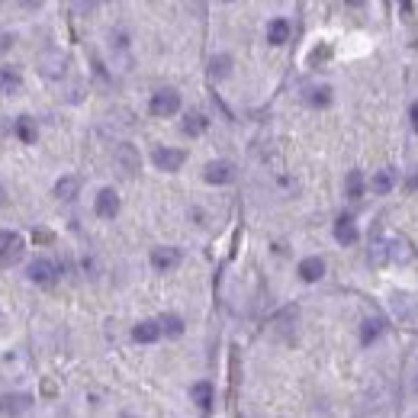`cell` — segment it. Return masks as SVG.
<instances>
[{"mask_svg": "<svg viewBox=\"0 0 418 418\" xmlns=\"http://www.w3.org/2000/svg\"><path fill=\"white\" fill-rule=\"evenodd\" d=\"M383 332H386L383 319H367V322L361 325V344H367V348H370V344L377 341V338H380Z\"/></svg>", "mask_w": 418, "mask_h": 418, "instance_id": "cell-22", "label": "cell"}, {"mask_svg": "<svg viewBox=\"0 0 418 418\" xmlns=\"http://www.w3.org/2000/svg\"><path fill=\"white\" fill-rule=\"evenodd\" d=\"M190 399H193L203 412H209V409H213V402H216V390H213V383H209V380L193 383V386H190Z\"/></svg>", "mask_w": 418, "mask_h": 418, "instance_id": "cell-14", "label": "cell"}, {"mask_svg": "<svg viewBox=\"0 0 418 418\" xmlns=\"http://www.w3.org/2000/svg\"><path fill=\"white\" fill-rule=\"evenodd\" d=\"M396 180H399V174H396V167H383V171H377L370 180V190L377 196H386L396 187Z\"/></svg>", "mask_w": 418, "mask_h": 418, "instance_id": "cell-16", "label": "cell"}, {"mask_svg": "<svg viewBox=\"0 0 418 418\" xmlns=\"http://www.w3.org/2000/svg\"><path fill=\"white\" fill-rule=\"evenodd\" d=\"M81 193V177H61L55 184V196L58 200H75Z\"/></svg>", "mask_w": 418, "mask_h": 418, "instance_id": "cell-21", "label": "cell"}, {"mask_svg": "<svg viewBox=\"0 0 418 418\" xmlns=\"http://www.w3.org/2000/svg\"><path fill=\"white\" fill-rule=\"evenodd\" d=\"M299 280H306V283H316V280L325 277V260L322 258H303L296 267Z\"/></svg>", "mask_w": 418, "mask_h": 418, "instance_id": "cell-12", "label": "cell"}, {"mask_svg": "<svg viewBox=\"0 0 418 418\" xmlns=\"http://www.w3.org/2000/svg\"><path fill=\"white\" fill-rule=\"evenodd\" d=\"M23 87V77H19L17 68H0V97H13Z\"/></svg>", "mask_w": 418, "mask_h": 418, "instance_id": "cell-17", "label": "cell"}, {"mask_svg": "<svg viewBox=\"0 0 418 418\" xmlns=\"http://www.w3.org/2000/svg\"><path fill=\"white\" fill-rule=\"evenodd\" d=\"M267 42H270V46H287V42H289V23H287L283 17L270 19V26H267Z\"/></svg>", "mask_w": 418, "mask_h": 418, "instance_id": "cell-18", "label": "cell"}, {"mask_svg": "<svg viewBox=\"0 0 418 418\" xmlns=\"http://www.w3.org/2000/svg\"><path fill=\"white\" fill-rule=\"evenodd\" d=\"M406 187H409V190H418V167H415V174L409 177V184H406Z\"/></svg>", "mask_w": 418, "mask_h": 418, "instance_id": "cell-31", "label": "cell"}, {"mask_svg": "<svg viewBox=\"0 0 418 418\" xmlns=\"http://www.w3.org/2000/svg\"><path fill=\"white\" fill-rule=\"evenodd\" d=\"M209 75L219 81V77H229L232 75V58L229 55H216L213 61H209Z\"/></svg>", "mask_w": 418, "mask_h": 418, "instance_id": "cell-24", "label": "cell"}, {"mask_svg": "<svg viewBox=\"0 0 418 418\" xmlns=\"http://www.w3.org/2000/svg\"><path fill=\"white\" fill-rule=\"evenodd\" d=\"M409 120H412V129L418 132V103H412V110H409Z\"/></svg>", "mask_w": 418, "mask_h": 418, "instance_id": "cell-29", "label": "cell"}, {"mask_svg": "<svg viewBox=\"0 0 418 418\" xmlns=\"http://www.w3.org/2000/svg\"><path fill=\"white\" fill-rule=\"evenodd\" d=\"M390 260H396V264H409V260H415V248H412V242L406 238V235L390 238Z\"/></svg>", "mask_w": 418, "mask_h": 418, "instance_id": "cell-13", "label": "cell"}, {"mask_svg": "<svg viewBox=\"0 0 418 418\" xmlns=\"http://www.w3.org/2000/svg\"><path fill=\"white\" fill-rule=\"evenodd\" d=\"M180 248H171V245H161V248H151V267L158 274H171L174 267H180Z\"/></svg>", "mask_w": 418, "mask_h": 418, "instance_id": "cell-4", "label": "cell"}, {"mask_svg": "<svg viewBox=\"0 0 418 418\" xmlns=\"http://www.w3.org/2000/svg\"><path fill=\"white\" fill-rule=\"evenodd\" d=\"M93 213L100 216V219H116L120 216V193L113 190V187H103L97 200H93Z\"/></svg>", "mask_w": 418, "mask_h": 418, "instance_id": "cell-7", "label": "cell"}, {"mask_svg": "<svg viewBox=\"0 0 418 418\" xmlns=\"http://www.w3.org/2000/svg\"><path fill=\"white\" fill-rule=\"evenodd\" d=\"M26 277L32 280V283H39V287H52V283L61 277V264L52 258H36L26 267Z\"/></svg>", "mask_w": 418, "mask_h": 418, "instance_id": "cell-2", "label": "cell"}, {"mask_svg": "<svg viewBox=\"0 0 418 418\" xmlns=\"http://www.w3.org/2000/svg\"><path fill=\"white\" fill-rule=\"evenodd\" d=\"M344 190H348V196H351V200H361V196H363V174H361V171H351V174H348V180H344Z\"/></svg>", "mask_w": 418, "mask_h": 418, "instance_id": "cell-26", "label": "cell"}, {"mask_svg": "<svg viewBox=\"0 0 418 418\" xmlns=\"http://www.w3.org/2000/svg\"><path fill=\"white\" fill-rule=\"evenodd\" d=\"M203 180L213 187H222V184H232L235 180V164L232 161H209L203 167Z\"/></svg>", "mask_w": 418, "mask_h": 418, "instance_id": "cell-6", "label": "cell"}, {"mask_svg": "<svg viewBox=\"0 0 418 418\" xmlns=\"http://www.w3.org/2000/svg\"><path fill=\"white\" fill-rule=\"evenodd\" d=\"M29 409H32V396H26V392H7V396H0V415H23Z\"/></svg>", "mask_w": 418, "mask_h": 418, "instance_id": "cell-9", "label": "cell"}, {"mask_svg": "<svg viewBox=\"0 0 418 418\" xmlns=\"http://www.w3.org/2000/svg\"><path fill=\"white\" fill-rule=\"evenodd\" d=\"M0 206H3V190H0Z\"/></svg>", "mask_w": 418, "mask_h": 418, "instance_id": "cell-34", "label": "cell"}, {"mask_svg": "<svg viewBox=\"0 0 418 418\" xmlns=\"http://www.w3.org/2000/svg\"><path fill=\"white\" fill-rule=\"evenodd\" d=\"M158 322H161V332H164L167 338H180V334H184V319L174 316V312H164Z\"/></svg>", "mask_w": 418, "mask_h": 418, "instance_id": "cell-23", "label": "cell"}, {"mask_svg": "<svg viewBox=\"0 0 418 418\" xmlns=\"http://www.w3.org/2000/svg\"><path fill=\"white\" fill-rule=\"evenodd\" d=\"M36 135H39L36 120H32V116H19L17 120V139L26 142V145H36Z\"/></svg>", "mask_w": 418, "mask_h": 418, "instance_id": "cell-20", "label": "cell"}, {"mask_svg": "<svg viewBox=\"0 0 418 418\" xmlns=\"http://www.w3.org/2000/svg\"><path fill=\"white\" fill-rule=\"evenodd\" d=\"M344 3H348V7H363L367 0H344Z\"/></svg>", "mask_w": 418, "mask_h": 418, "instance_id": "cell-32", "label": "cell"}, {"mask_svg": "<svg viewBox=\"0 0 418 418\" xmlns=\"http://www.w3.org/2000/svg\"><path fill=\"white\" fill-rule=\"evenodd\" d=\"M184 161H187V151H180V149H161V145H158V149L151 151V164L158 167V171H164V174L180 171Z\"/></svg>", "mask_w": 418, "mask_h": 418, "instance_id": "cell-3", "label": "cell"}, {"mask_svg": "<svg viewBox=\"0 0 418 418\" xmlns=\"http://www.w3.org/2000/svg\"><path fill=\"white\" fill-rule=\"evenodd\" d=\"M392 309H396V316H406V319H415V312H418V309L412 306V296H402V293L392 296Z\"/></svg>", "mask_w": 418, "mask_h": 418, "instance_id": "cell-27", "label": "cell"}, {"mask_svg": "<svg viewBox=\"0 0 418 418\" xmlns=\"http://www.w3.org/2000/svg\"><path fill=\"white\" fill-rule=\"evenodd\" d=\"M412 390H415V396H418V377H415V383H412Z\"/></svg>", "mask_w": 418, "mask_h": 418, "instance_id": "cell-33", "label": "cell"}, {"mask_svg": "<svg viewBox=\"0 0 418 418\" xmlns=\"http://www.w3.org/2000/svg\"><path fill=\"white\" fill-rule=\"evenodd\" d=\"M334 242L344 245V248H351L357 242V225H354L351 216H338V222H334Z\"/></svg>", "mask_w": 418, "mask_h": 418, "instance_id": "cell-15", "label": "cell"}, {"mask_svg": "<svg viewBox=\"0 0 418 418\" xmlns=\"http://www.w3.org/2000/svg\"><path fill=\"white\" fill-rule=\"evenodd\" d=\"M161 322L158 319H145V322H139V325L132 328V341H139V344H151V341H158L161 338Z\"/></svg>", "mask_w": 418, "mask_h": 418, "instance_id": "cell-11", "label": "cell"}, {"mask_svg": "<svg viewBox=\"0 0 418 418\" xmlns=\"http://www.w3.org/2000/svg\"><path fill=\"white\" fill-rule=\"evenodd\" d=\"M225 3H232V0H225Z\"/></svg>", "mask_w": 418, "mask_h": 418, "instance_id": "cell-35", "label": "cell"}, {"mask_svg": "<svg viewBox=\"0 0 418 418\" xmlns=\"http://www.w3.org/2000/svg\"><path fill=\"white\" fill-rule=\"evenodd\" d=\"M65 68H68V58L61 55L58 48H52V52H46V55L39 58V71H42L46 77H52V81L65 75Z\"/></svg>", "mask_w": 418, "mask_h": 418, "instance_id": "cell-10", "label": "cell"}, {"mask_svg": "<svg viewBox=\"0 0 418 418\" xmlns=\"http://www.w3.org/2000/svg\"><path fill=\"white\" fill-rule=\"evenodd\" d=\"M370 260H373V264H383V260H390V242H373Z\"/></svg>", "mask_w": 418, "mask_h": 418, "instance_id": "cell-28", "label": "cell"}, {"mask_svg": "<svg viewBox=\"0 0 418 418\" xmlns=\"http://www.w3.org/2000/svg\"><path fill=\"white\" fill-rule=\"evenodd\" d=\"M149 113L151 116H158V120H171L174 113H180V93H177L174 87H164V91L151 93Z\"/></svg>", "mask_w": 418, "mask_h": 418, "instance_id": "cell-1", "label": "cell"}, {"mask_svg": "<svg viewBox=\"0 0 418 418\" xmlns=\"http://www.w3.org/2000/svg\"><path fill=\"white\" fill-rule=\"evenodd\" d=\"M23 258V242H19L17 232H0V270L17 264Z\"/></svg>", "mask_w": 418, "mask_h": 418, "instance_id": "cell-5", "label": "cell"}, {"mask_svg": "<svg viewBox=\"0 0 418 418\" xmlns=\"http://www.w3.org/2000/svg\"><path fill=\"white\" fill-rule=\"evenodd\" d=\"M306 103L309 106H319V110L328 106V103H332V87H312V91L306 93Z\"/></svg>", "mask_w": 418, "mask_h": 418, "instance_id": "cell-25", "label": "cell"}, {"mask_svg": "<svg viewBox=\"0 0 418 418\" xmlns=\"http://www.w3.org/2000/svg\"><path fill=\"white\" fill-rule=\"evenodd\" d=\"M19 7H26V10H36V7H42V0H19Z\"/></svg>", "mask_w": 418, "mask_h": 418, "instance_id": "cell-30", "label": "cell"}, {"mask_svg": "<svg viewBox=\"0 0 418 418\" xmlns=\"http://www.w3.org/2000/svg\"><path fill=\"white\" fill-rule=\"evenodd\" d=\"M206 126H209V120H206L203 113H187L180 129H184V135H190V139H193V135H203Z\"/></svg>", "mask_w": 418, "mask_h": 418, "instance_id": "cell-19", "label": "cell"}, {"mask_svg": "<svg viewBox=\"0 0 418 418\" xmlns=\"http://www.w3.org/2000/svg\"><path fill=\"white\" fill-rule=\"evenodd\" d=\"M113 158H116V167H120L126 177H132V174H135V171L142 167L139 149H135V145H126V142H122L120 149H116V155H113Z\"/></svg>", "mask_w": 418, "mask_h": 418, "instance_id": "cell-8", "label": "cell"}]
</instances>
